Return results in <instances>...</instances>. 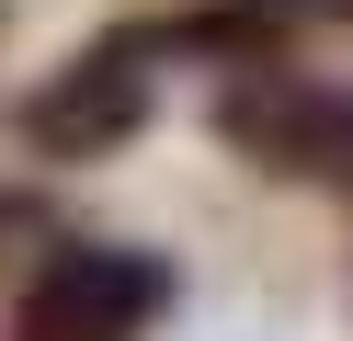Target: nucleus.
Instances as JSON below:
<instances>
[{
  "instance_id": "f257e3e1",
  "label": "nucleus",
  "mask_w": 353,
  "mask_h": 341,
  "mask_svg": "<svg viewBox=\"0 0 353 341\" xmlns=\"http://www.w3.org/2000/svg\"><path fill=\"white\" fill-rule=\"evenodd\" d=\"M183 273L137 239H46L0 307V341H160Z\"/></svg>"
},
{
  "instance_id": "f03ea898",
  "label": "nucleus",
  "mask_w": 353,
  "mask_h": 341,
  "mask_svg": "<svg viewBox=\"0 0 353 341\" xmlns=\"http://www.w3.org/2000/svg\"><path fill=\"white\" fill-rule=\"evenodd\" d=\"M148 125H160V45H148V23H114L80 57H57L34 91H12V136L46 171H92V159L137 148Z\"/></svg>"
},
{
  "instance_id": "7ed1b4c3",
  "label": "nucleus",
  "mask_w": 353,
  "mask_h": 341,
  "mask_svg": "<svg viewBox=\"0 0 353 341\" xmlns=\"http://www.w3.org/2000/svg\"><path fill=\"white\" fill-rule=\"evenodd\" d=\"M251 12L274 23L285 45H296V34H353V0H251Z\"/></svg>"
},
{
  "instance_id": "20e7f679",
  "label": "nucleus",
  "mask_w": 353,
  "mask_h": 341,
  "mask_svg": "<svg viewBox=\"0 0 353 341\" xmlns=\"http://www.w3.org/2000/svg\"><path fill=\"white\" fill-rule=\"evenodd\" d=\"M12 227H34V205H12V194H0V239H12Z\"/></svg>"
}]
</instances>
